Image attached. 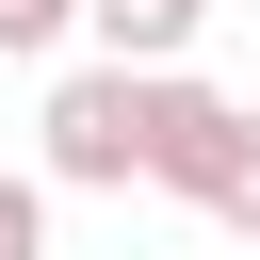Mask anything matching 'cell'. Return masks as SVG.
Returning <instances> with one entry per match:
<instances>
[{
  "mask_svg": "<svg viewBox=\"0 0 260 260\" xmlns=\"http://www.w3.org/2000/svg\"><path fill=\"white\" fill-rule=\"evenodd\" d=\"M146 179H162V195H195L211 228H244V244H260V114H244V98H211V81L146 65Z\"/></svg>",
  "mask_w": 260,
  "mask_h": 260,
  "instance_id": "cell-1",
  "label": "cell"
},
{
  "mask_svg": "<svg viewBox=\"0 0 260 260\" xmlns=\"http://www.w3.org/2000/svg\"><path fill=\"white\" fill-rule=\"evenodd\" d=\"M49 179L65 195H130L146 179V65H65L49 81Z\"/></svg>",
  "mask_w": 260,
  "mask_h": 260,
  "instance_id": "cell-2",
  "label": "cell"
},
{
  "mask_svg": "<svg viewBox=\"0 0 260 260\" xmlns=\"http://www.w3.org/2000/svg\"><path fill=\"white\" fill-rule=\"evenodd\" d=\"M81 32H98V65H179L211 32V0H81Z\"/></svg>",
  "mask_w": 260,
  "mask_h": 260,
  "instance_id": "cell-3",
  "label": "cell"
},
{
  "mask_svg": "<svg viewBox=\"0 0 260 260\" xmlns=\"http://www.w3.org/2000/svg\"><path fill=\"white\" fill-rule=\"evenodd\" d=\"M65 32H81V0H0V65H49Z\"/></svg>",
  "mask_w": 260,
  "mask_h": 260,
  "instance_id": "cell-4",
  "label": "cell"
},
{
  "mask_svg": "<svg viewBox=\"0 0 260 260\" xmlns=\"http://www.w3.org/2000/svg\"><path fill=\"white\" fill-rule=\"evenodd\" d=\"M0 260H49V179H0Z\"/></svg>",
  "mask_w": 260,
  "mask_h": 260,
  "instance_id": "cell-5",
  "label": "cell"
}]
</instances>
